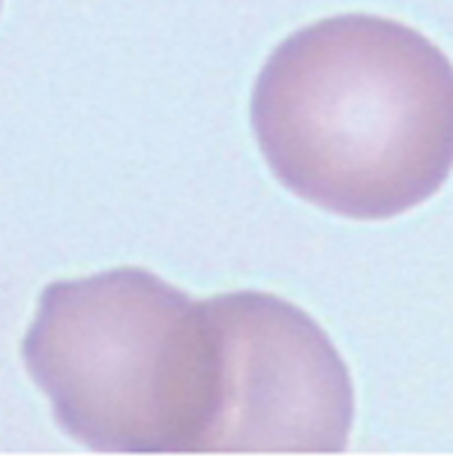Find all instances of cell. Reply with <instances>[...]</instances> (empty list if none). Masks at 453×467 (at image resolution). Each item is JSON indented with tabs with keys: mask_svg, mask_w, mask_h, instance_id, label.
<instances>
[{
	"mask_svg": "<svg viewBox=\"0 0 453 467\" xmlns=\"http://www.w3.org/2000/svg\"><path fill=\"white\" fill-rule=\"evenodd\" d=\"M226 350V401L214 452H342L354 392L310 315L270 294L210 300Z\"/></svg>",
	"mask_w": 453,
	"mask_h": 467,
	"instance_id": "cell-3",
	"label": "cell"
},
{
	"mask_svg": "<svg viewBox=\"0 0 453 467\" xmlns=\"http://www.w3.org/2000/svg\"><path fill=\"white\" fill-rule=\"evenodd\" d=\"M252 130L298 198L345 219H394L453 171V67L399 21L324 18L268 57Z\"/></svg>",
	"mask_w": 453,
	"mask_h": 467,
	"instance_id": "cell-1",
	"label": "cell"
},
{
	"mask_svg": "<svg viewBox=\"0 0 453 467\" xmlns=\"http://www.w3.org/2000/svg\"><path fill=\"white\" fill-rule=\"evenodd\" d=\"M25 359L72 438L100 452H214L226 350L210 300L123 267L42 294Z\"/></svg>",
	"mask_w": 453,
	"mask_h": 467,
	"instance_id": "cell-2",
	"label": "cell"
}]
</instances>
